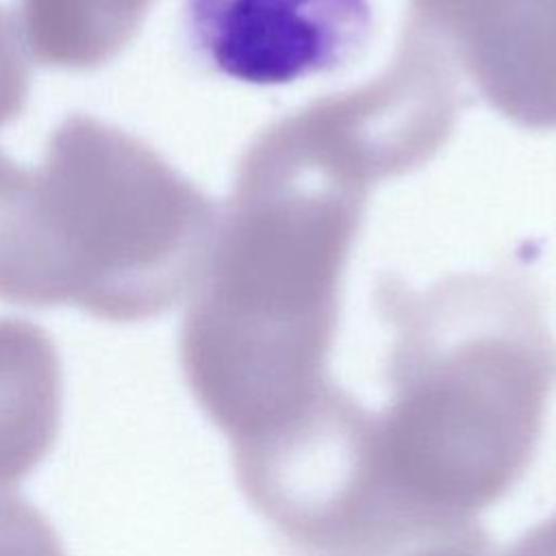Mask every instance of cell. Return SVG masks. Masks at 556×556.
<instances>
[{
	"label": "cell",
	"instance_id": "6",
	"mask_svg": "<svg viewBox=\"0 0 556 556\" xmlns=\"http://www.w3.org/2000/svg\"><path fill=\"white\" fill-rule=\"evenodd\" d=\"M345 556H497V549L473 519L417 515Z\"/></svg>",
	"mask_w": 556,
	"mask_h": 556
},
{
	"label": "cell",
	"instance_id": "1",
	"mask_svg": "<svg viewBox=\"0 0 556 556\" xmlns=\"http://www.w3.org/2000/svg\"><path fill=\"white\" fill-rule=\"evenodd\" d=\"M382 480L406 508L473 519L530 467L556 389V343L532 304L430 302L395 317Z\"/></svg>",
	"mask_w": 556,
	"mask_h": 556
},
{
	"label": "cell",
	"instance_id": "9",
	"mask_svg": "<svg viewBox=\"0 0 556 556\" xmlns=\"http://www.w3.org/2000/svg\"><path fill=\"white\" fill-rule=\"evenodd\" d=\"M497 556H556V513L526 530L504 554Z\"/></svg>",
	"mask_w": 556,
	"mask_h": 556
},
{
	"label": "cell",
	"instance_id": "2",
	"mask_svg": "<svg viewBox=\"0 0 556 556\" xmlns=\"http://www.w3.org/2000/svg\"><path fill=\"white\" fill-rule=\"evenodd\" d=\"M35 180L65 304L143 321L200 280L213 204L141 139L72 115L52 132Z\"/></svg>",
	"mask_w": 556,
	"mask_h": 556
},
{
	"label": "cell",
	"instance_id": "5",
	"mask_svg": "<svg viewBox=\"0 0 556 556\" xmlns=\"http://www.w3.org/2000/svg\"><path fill=\"white\" fill-rule=\"evenodd\" d=\"M154 0H20L26 50L43 65L93 70L111 61L139 30Z\"/></svg>",
	"mask_w": 556,
	"mask_h": 556
},
{
	"label": "cell",
	"instance_id": "3",
	"mask_svg": "<svg viewBox=\"0 0 556 556\" xmlns=\"http://www.w3.org/2000/svg\"><path fill=\"white\" fill-rule=\"evenodd\" d=\"M182 24L206 70L274 87L350 65L374 15L369 0H185Z\"/></svg>",
	"mask_w": 556,
	"mask_h": 556
},
{
	"label": "cell",
	"instance_id": "7",
	"mask_svg": "<svg viewBox=\"0 0 556 556\" xmlns=\"http://www.w3.org/2000/svg\"><path fill=\"white\" fill-rule=\"evenodd\" d=\"M0 556H65L41 510L20 495H0Z\"/></svg>",
	"mask_w": 556,
	"mask_h": 556
},
{
	"label": "cell",
	"instance_id": "4",
	"mask_svg": "<svg viewBox=\"0 0 556 556\" xmlns=\"http://www.w3.org/2000/svg\"><path fill=\"white\" fill-rule=\"evenodd\" d=\"M63 376L43 328L0 319V489L22 482L50 452L61 428Z\"/></svg>",
	"mask_w": 556,
	"mask_h": 556
},
{
	"label": "cell",
	"instance_id": "8",
	"mask_svg": "<svg viewBox=\"0 0 556 556\" xmlns=\"http://www.w3.org/2000/svg\"><path fill=\"white\" fill-rule=\"evenodd\" d=\"M24 48L15 15L0 7V126L15 119L28 100L30 74Z\"/></svg>",
	"mask_w": 556,
	"mask_h": 556
}]
</instances>
